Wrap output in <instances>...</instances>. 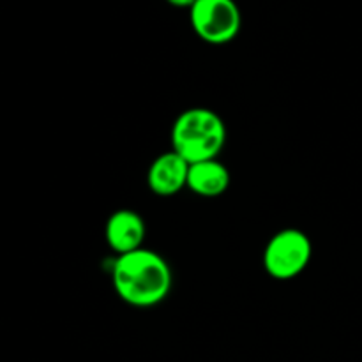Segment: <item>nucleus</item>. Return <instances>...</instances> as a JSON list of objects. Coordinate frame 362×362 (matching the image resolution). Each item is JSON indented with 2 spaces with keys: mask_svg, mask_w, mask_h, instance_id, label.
Returning a JSON list of instances; mask_svg holds the SVG:
<instances>
[{
  "mask_svg": "<svg viewBox=\"0 0 362 362\" xmlns=\"http://www.w3.org/2000/svg\"><path fill=\"white\" fill-rule=\"evenodd\" d=\"M191 25L209 45H226L240 30V11L233 0H197L189 9Z\"/></svg>",
  "mask_w": 362,
  "mask_h": 362,
  "instance_id": "4",
  "label": "nucleus"
},
{
  "mask_svg": "<svg viewBox=\"0 0 362 362\" xmlns=\"http://www.w3.org/2000/svg\"><path fill=\"white\" fill-rule=\"evenodd\" d=\"M313 244L308 233L299 228H285L269 239L264 250V269L271 278L288 281L310 267Z\"/></svg>",
  "mask_w": 362,
  "mask_h": 362,
  "instance_id": "3",
  "label": "nucleus"
},
{
  "mask_svg": "<svg viewBox=\"0 0 362 362\" xmlns=\"http://www.w3.org/2000/svg\"><path fill=\"white\" fill-rule=\"evenodd\" d=\"M232 175L219 159L193 163L187 172V186L194 194L204 198H218L230 187Z\"/></svg>",
  "mask_w": 362,
  "mask_h": 362,
  "instance_id": "7",
  "label": "nucleus"
},
{
  "mask_svg": "<svg viewBox=\"0 0 362 362\" xmlns=\"http://www.w3.org/2000/svg\"><path fill=\"white\" fill-rule=\"evenodd\" d=\"M145 235H147V226L144 218L131 209H119L106 221V244L110 250L115 251L117 257L144 247Z\"/></svg>",
  "mask_w": 362,
  "mask_h": 362,
  "instance_id": "5",
  "label": "nucleus"
},
{
  "mask_svg": "<svg viewBox=\"0 0 362 362\" xmlns=\"http://www.w3.org/2000/svg\"><path fill=\"white\" fill-rule=\"evenodd\" d=\"M172 151L189 165L218 159L226 145L225 120L211 108L184 110L172 126Z\"/></svg>",
  "mask_w": 362,
  "mask_h": 362,
  "instance_id": "2",
  "label": "nucleus"
},
{
  "mask_svg": "<svg viewBox=\"0 0 362 362\" xmlns=\"http://www.w3.org/2000/svg\"><path fill=\"white\" fill-rule=\"evenodd\" d=\"M170 4H172V6H175V7H193V4L197 2V0H168Z\"/></svg>",
  "mask_w": 362,
  "mask_h": 362,
  "instance_id": "8",
  "label": "nucleus"
},
{
  "mask_svg": "<svg viewBox=\"0 0 362 362\" xmlns=\"http://www.w3.org/2000/svg\"><path fill=\"white\" fill-rule=\"evenodd\" d=\"M189 163L177 152L159 154L147 170V186L158 197H173L187 186Z\"/></svg>",
  "mask_w": 362,
  "mask_h": 362,
  "instance_id": "6",
  "label": "nucleus"
},
{
  "mask_svg": "<svg viewBox=\"0 0 362 362\" xmlns=\"http://www.w3.org/2000/svg\"><path fill=\"white\" fill-rule=\"evenodd\" d=\"M112 283L117 296L129 306L154 308L172 292L173 272L161 255L140 247L115 258Z\"/></svg>",
  "mask_w": 362,
  "mask_h": 362,
  "instance_id": "1",
  "label": "nucleus"
}]
</instances>
